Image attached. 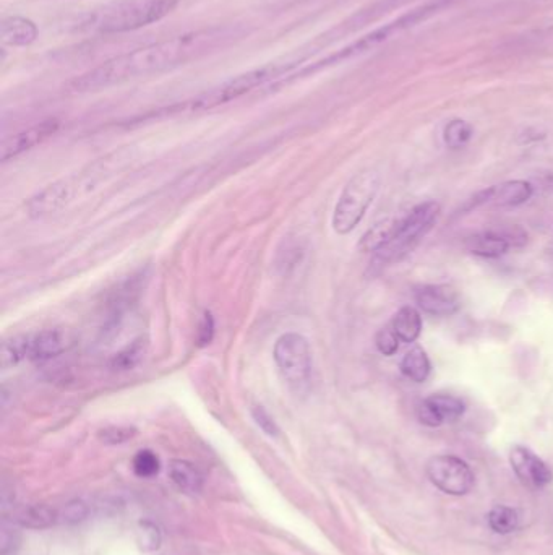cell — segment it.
I'll list each match as a JSON object with an SVG mask.
<instances>
[{
  "label": "cell",
  "instance_id": "cell-13",
  "mask_svg": "<svg viewBox=\"0 0 553 555\" xmlns=\"http://www.w3.org/2000/svg\"><path fill=\"white\" fill-rule=\"evenodd\" d=\"M73 198V185L69 181L56 182L41 190L26 203V210L31 218H46L54 215Z\"/></svg>",
  "mask_w": 553,
  "mask_h": 555
},
{
  "label": "cell",
  "instance_id": "cell-31",
  "mask_svg": "<svg viewBox=\"0 0 553 555\" xmlns=\"http://www.w3.org/2000/svg\"><path fill=\"white\" fill-rule=\"evenodd\" d=\"M213 336H215V319H213V315L210 312H206L203 315L202 323H200V330H198V345H210L211 341H213Z\"/></svg>",
  "mask_w": 553,
  "mask_h": 555
},
{
  "label": "cell",
  "instance_id": "cell-14",
  "mask_svg": "<svg viewBox=\"0 0 553 555\" xmlns=\"http://www.w3.org/2000/svg\"><path fill=\"white\" fill-rule=\"evenodd\" d=\"M59 129V121L57 119H49V121L41 122V124L33 125L30 129L23 130L20 134L13 135L9 140L2 143V161H9L12 158L22 155L25 151L35 148L39 143H43L46 138L56 134Z\"/></svg>",
  "mask_w": 553,
  "mask_h": 555
},
{
  "label": "cell",
  "instance_id": "cell-34",
  "mask_svg": "<svg viewBox=\"0 0 553 555\" xmlns=\"http://www.w3.org/2000/svg\"><path fill=\"white\" fill-rule=\"evenodd\" d=\"M143 549L151 551L159 546V531L150 523H143Z\"/></svg>",
  "mask_w": 553,
  "mask_h": 555
},
{
  "label": "cell",
  "instance_id": "cell-19",
  "mask_svg": "<svg viewBox=\"0 0 553 555\" xmlns=\"http://www.w3.org/2000/svg\"><path fill=\"white\" fill-rule=\"evenodd\" d=\"M169 478L185 494H198L202 491V474L189 461L172 460L169 465Z\"/></svg>",
  "mask_w": 553,
  "mask_h": 555
},
{
  "label": "cell",
  "instance_id": "cell-33",
  "mask_svg": "<svg viewBox=\"0 0 553 555\" xmlns=\"http://www.w3.org/2000/svg\"><path fill=\"white\" fill-rule=\"evenodd\" d=\"M17 544V531L13 530V526L4 523V526H2V541H0V554L9 555L17 547Z\"/></svg>",
  "mask_w": 553,
  "mask_h": 555
},
{
  "label": "cell",
  "instance_id": "cell-22",
  "mask_svg": "<svg viewBox=\"0 0 553 555\" xmlns=\"http://www.w3.org/2000/svg\"><path fill=\"white\" fill-rule=\"evenodd\" d=\"M490 530L497 534H510L518 530L519 513L508 505H495L487 515Z\"/></svg>",
  "mask_w": 553,
  "mask_h": 555
},
{
  "label": "cell",
  "instance_id": "cell-10",
  "mask_svg": "<svg viewBox=\"0 0 553 555\" xmlns=\"http://www.w3.org/2000/svg\"><path fill=\"white\" fill-rule=\"evenodd\" d=\"M510 463L519 481L531 489H542L553 481L552 469L529 448L521 445L513 448L510 453Z\"/></svg>",
  "mask_w": 553,
  "mask_h": 555
},
{
  "label": "cell",
  "instance_id": "cell-4",
  "mask_svg": "<svg viewBox=\"0 0 553 555\" xmlns=\"http://www.w3.org/2000/svg\"><path fill=\"white\" fill-rule=\"evenodd\" d=\"M380 176L377 171L367 169L352 177L344 187L343 194L336 203L333 215V229L338 234H349L361 223L365 211L372 205L380 189Z\"/></svg>",
  "mask_w": 553,
  "mask_h": 555
},
{
  "label": "cell",
  "instance_id": "cell-21",
  "mask_svg": "<svg viewBox=\"0 0 553 555\" xmlns=\"http://www.w3.org/2000/svg\"><path fill=\"white\" fill-rule=\"evenodd\" d=\"M57 520H59V513L52 508L44 507V505H30V507L22 508L15 513V521L18 525L33 528V530L48 528Z\"/></svg>",
  "mask_w": 553,
  "mask_h": 555
},
{
  "label": "cell",
  "instance_id": "cell-27",
  "mask_svg": "<svg viewBox=\"0 0 553 555\" xmlns=\"http://www.w3.org/2000/svg\"><path fill=\"white\" fill-rule=\"evenodd\" d=\"M137 434L133 427H106L103 431H99L98 437L103 444L106 445H121L129 442Z\"/></svg>",
  "mask_w": 553,
  "mask_h": 555
},
{
  "label": "cell",
  "instance_id": "cell-5",
  "mask_svg": "<svg viewBox=\"0 0 553 555\" xmlns=\"http://www.w3.org/2000/svg\"><path fill=\"white\" fill-rule=\"evenodd\" d=\"M292 69V64H270L262 69L250 70L247 74L239 75L232 78L229 82L206 91L203 95L193 99L189 104L192 111H206V109H215L223 104L231 103L236 99L242 98L255 88L263 87L268 82L278 80L283 75L288 74Z\"/></svg>",
  "mask_w": 553,
  "mask_h": 555
},
{
  "label": "cell",
  "instance_id": "cell-8",
  "mask_svg": "<svg viewBox=\"0 0 553 555\" xmlns=\"http://www.w3.org/2000/svg\"><path fill=\"white\" fill-rule=\"evenodd\" d=\"M528 242V234L524 233L519 226L502 229V231H482L472 234L466 241L464 247L469 254L484 257V259H498L505 255L511 247H523Z\"/></svg>",
  "mask_w": 553,
  "mask_h": 555
},
{
  "label": "cell",
  "instance_id": "cell-16",
  "mask_svg": "<svg viewBox=\"0 0 553 555\" xmlns=\"http://www.w3.org/2000/svg\"><path fill=\"white\" fill-rule=\"evenodd\" d=\"M38 38V26L23 17L5 18L0 26V39L9 46H28Z\"/></svg>",
  "mask_w": 553,
  "mask_h": 555
},
{
  "label": "cell",
  "instance_id": "cell-12",
  "mask_svg": "<svg viewBox=\"0 0 553 555\" xmlns=\"http://www.w3.org/2000/svg\"><path fill=\"white\" fill-rule=\"evenodd\" d=\"M72 336L62 328L43 330L36 335H28V359L46 362L64 354L72 346Z\"/></svg>",
  "mask_w": 553,
  "mask_h": 555
},
{
  "label": "cell",
  "instance_id": "cell-32",
  "mask_svg": "<svg viewBox=\"0 0 553 555\" xmlns=\"http://www.w3.org/2000/svg\"><path fill=\"white\" fill-rule=\"evenodd\" d=\"M85 504L82 502H72V504L65 505L64 512L59 513V520L65 521V523H78L86 517Z\"/></svg>",
  "mask_w": 553,
  "mask_h": 555
},
{
  "label": "cell",
  "instance_id": "cell-30",
  "mask_svg": "<svg viewBox=\"0 0 553 555\" xmlns=\"http://www.w3.org/2000/svg\"><path fill=\"white\" fill-rule=\"evenodd\" d=\"M301 257V247L297 246V244H289L284 252H279L278 267L283 268L284 272H288L289 268L296 267Z\"/></svg>",
  "mask_w": 553,
  "mask_h": 555
},
{
  "label": "cell",
  "instance_id": "cell-1",
  "mask_svg": "<svg viewBox=\"0 0 553 555\" xmlns=\"http://www.w3.org/2000/svg\"><path fill=\"white\" fill-rule=\"evenodd\" d=\"M234 36L228 28H210L150 44L104 62L70 83L73 93H95L122 83L161 74L177 65L205 56L211 49Z\"/></svg>",
  "mask_w": 553,
  "mask_h": 555
},
{
  "label": "cell",
  "instance_id": "cell-3",
  "mask_svg": "<svg viewBox=\"0 0 553 555\" xmlns=\"http://www.w3.org/2000/svg\"><path fill=\"white\" fill-rule=\"evenodd\" d=\"M438 215H440V205L437 202L417 205L406 218H403V223L399 226L395 237L375 254L373 267H388L391 263L404 259L421 242L422 237L429 233Z\"/></svg>",
  "mask_w": 553,
  "mask_h": 555
},
{
  "label": "cell",
  "instance_id": "cell-24",
  "mask_svg": "<svg viewBox=\"0 0 553 555\" xmlns=\"http://www.w3.org/2000/svg\"><path fill=\"white\" fill-rule=\"evenodd\" d=\"M28 359V336H13L2 345V367L5 370Z\"/></svg>",
  "mask_w": 553,
  "mask_h": 555
},
{
  "label": "cell",
  "instance_id": "cell-18",
  "mask_svg": "<svg viewBox=\"0 0 553 555\" xmlns=\"http://www.w3.org/2000/svg\"><path fill=\"white\" fill-rule=\"evenodd\" d=\"M401 223H403V218L401 220L391 218V220L373 224L372 228L362 236L361 242H359V249L362 252L377 254L378 250L383 249L395 237Z\"/></svg>",
  "mask_w": 553,
  "mask_h": 555
},
{
  "label": "cell",
  "instance_id": "cell-25",
  "mask_svg": "<svg viewBox=\"0 0 553 555\" xmlns=\"http://www.w3.org/2000/svg\"><path fill=\"white\" fill-rule=\"evenodd\" d=\"M472 127L468 122L455 119L445 127V143L446 147L451 150H459V148L466 147L469 140H471Z\"/></svg>",
  "mask_w": 553,
  "mask_h": 555
},
{
  "label": "cell",
  "instance_id": "cell-9",
  "mask_svg": "<svg viewBox=\"0 0 553 555\" xmlns=\"http://www.w3.org/2000/svg\"><path fill=\"white\" fill-rule=\"evenodd\" d=\"M466 411L464 401L455 395L437 393L422 401L417 408V418L429 427H440L458 421Z\"/></svg>",
  "mask_w": 553,
  "mask_h": 555
},
{
  "label": "cell",
  "instance_id": "cell-29",
  "mask_svg": "<svg viewBox=\"0 0 553 555\" xmlns=\"http://www.w3.org/2000/svg\"><path fill=\"white\" fill-rule=\"evenodd\" d=\"M252 418L266 435L276 437L279 434L278 424H276L275 419L271 418L270 413L263 406H253Z\"/></svg>",
  "mask_w": 553,
  "mask_h": 555
},
{
  "label": "cell",
  "instance_id": "cell-35",
  "mask_svg": "<svg viewBox=\"0 0 553 555\" xmlns=\"http://www.w3.org/2000/svg\"><path fill=\"white\" fill-rule=\"evenodd\" d=\"M537 4H553V0H534Z\"/></svg>",
  "mask_w": 553,
  "mask_h": 555
},
{
  "label": "cell",
  "instance_id": "cell-26",
  "mask_svg": "<svg viewBox=\"0 0 553 555\" xmlns=\"http://www.w3.org/2000/svg\"><path fill=\"white\" fill-rule=\"evenodd\" d=\"M159 468H161L159 458L151 450H142L133 458V473L137 474L138 478H153L159 473Z\"/></svg>",
  "mask_w": 553,
  "mask_h": 555
},
{
  "label": "cell",
  "instance_id": "cell-20",
  "mask_svg": "<svg viewBox=\"0 0 553 555\" xmlns=\"http://www.w3.org/2000/svg\"><path fill=\"white\" fill-rule=\"evenodd\" d=\"M399 369H401L406 379L416 383H424L430 377L432 364H430L429 356H427L424 349L421 346H414L404 356Z\"/></svg>",
  "mask_w": 553,
  "mask_h": 555
},
{
  "label": "cell",
  "instance_id": "cell-23",
  "mask_svg": "<svg viewBox=\"0 0 553 555\" xmlns=\"http://www.w3.org/2000/svg\"><path fill=\"white\" fill-rule=\"evenodd\" d=\"M148 341L145 338H137L129 346H125L122 351L112 358L111 367L114 370H130L137 366L138 362L145 358Z\"/></svg>",
  "mask_w": 553,
  "mask_h": 555
},
{
  "label": "cell",
  "instance_id": "cell-6",
  "mask_svg": "<svg viewBox=\"0 0 553 555\" xmlns=\"http://www.w3.org/2000/svg\"><path fill=\"white\" fill-rule=\"evenodd\" d=\"M276 367L289 387L304 392L312 379V349L309 340L299 333H286L273 349Z\"/></svg>",
  "mask_w": 553,
  "mask_h": 555
},
{
  "label": "cell",
  "instance_id": "cell-17",
  "mask_svg": "<svg viewBox=\"0 0 553 555\" xmlns=\"http://www.w3.org/2000/svg\"><path fill=\"white\" fill-rule=\"evenodd\" d=\"M391 328L398 336L399 341L414 343L422 332L421 312L416 307H401L391 322Z\"/></svg>",
  "mask_w": 553,
  "mask_h": 555
},
{
  "label": "cell",
  "instance_id": "cell-11",
  "mask_svg": "<svg viewBox=\"0 0 553 555\" xmlns=\"http://www.w3.org/2000/svg\"><path fill=\"white\" fill-rule=\"evenodd\" d=\"M414 296L419 309L435 317H450L461 309L458 291L448 284H424Z\"/></svg>",
  "mask_w": 553,
  "mask_h": 555
},
{
  "label": "cell",
  "instance_id": "cell-7",
  "mask_svg": "<svg viewBox=\"0 0 553 555\" xmlns=\"http://www.w3.org/2000/svg\"><path fill=\"white\" fill-rule=\"evenodd\" d=\"M425 473L433 486L448 495L461 497L469 494L474 487V473L471 466L453 455H437L430 458L425 466Z\"/></svg>",
  "mask_w": 553,
  "mask_h": 555
},
{
  "label": "cell",
  "instance_id": "cell-15",
  "mask_svg": "<svg viewBox=\"0 0 553 555\" xmlns=\"http://www.w3.org/2000/svg\"><path fill=\"white\" fill-rule=\"evenodd\" d=\"M534 187L528 181H508L492 185L485 190V205L492 207H519L531 200Z\"/></svg>",
  "mask_w": 553,
  "mask_h": 555
},
{
  "label": "cell",
  "instance_id": "cell-28",
  "mask_svg": "<svg viewBox=\"0 0 553 555\" xmlns=\"http://www.w3.org/2000/svg\"><path fill=\"white\" fill-rule=\"evenodd\" d=\"M375 345H377L378 351L383 354V356H393V354L398 353L399 349V338L396 333L393 332V328L386 327L382 328L380 332L375 336Z\"/></svg>",
  "mask_w": 553,
  "mask_h": 555
},
{
  "label": "cell",
  "instance_id": "cell-2",
  "mask_svg": "<svg viewBox=\"0 0 553 555\" xmlns=\"http://www.w3.org/2000/svg\"><path fill=\"white\" fill-rule=\"evenodd\" d=\"M179 0H124L104 10L96 20L101 33H127L159 22L174 12Z\"/></svg>",
  "mask_w": 553,
  "mask_h": 555
}]
</instances>
